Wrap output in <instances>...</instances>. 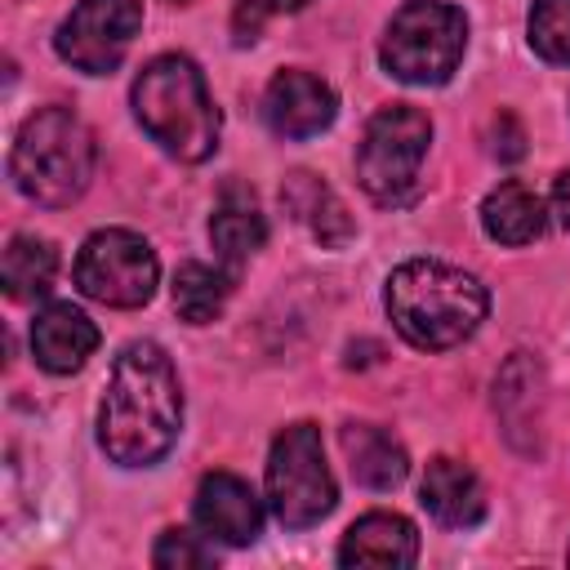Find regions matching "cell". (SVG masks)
I'll return each instance as SVG.
<instances>
[{
  "label": "cell",
  "mask_w": 570,
  "mask_h": 570,
  "mask_svg": "<svg viewBox=\"0 0 570 570\" xmlns=\"http://www.w3.org/2000/svg\"><path fill=\"white\" fill-rule=\"evenodd\" d=\"M423 508L441 521V525H476L485 517V485L481 476L459 463V459H432L428 472H423Z\"/></svg>",
  "instance_id": "14"
},
{
  "label": "cell",
  "mask_w": 570,
  "mask_h": 570,
  "mask_svg": "<svg viewBox=\"0 0 570 570\" xmlns=\"http://www.w3.org/2000/svg\"><path fill=\"white\" fill-rule=\"evenodd\" d=\"M58 276V254L49 240L40 236H13L9 249H4V267H0V281H4V294L18 298V303H31L40 294H49Z\"/></svg>",
  "instance_id": "19"
},
{
  "label": "cell",
  "mask_w": 570,
  "mask_h": 570,
  "mask_svg": "<svg viewBox=\"0 0 570 570\" xmlns=\"http://www.w3.org/2000/svg\"><path fill=\"white\" fill-rule=\"evenodd\" d=\"M552 214L561 227H570V169H561L552 183Z\"/></svg>",
  "instance_id": "25"
},
{
  "label": "cell",
  "mask_w": 570,
  "mask_h": 570,
  "mask_svg": "<svg viewBox=\"0 0 570 570\" xmlns=\"http://www.w3.org/2000/svg\"><path fill=\"white\" fill-rule=\"evenodd\" d=\"M94 165H98L94 129L67 107H40L36 116H27L9 156V174L18 191L49 209L80 200L94 178Z\"/></svg>",
  "instance_id": "4"
},
{
  "label": "cell",
  "mask_w": 570,
  "mask_h": 570,
  "mask_svg": "<svg viewBox=\"0 0 570 570\" xmlns=\"http://www.w3.org/2000/svg\"><path fill=\"white\" fill-rule=\"evenodd\" d=\"M183 428V392L174 361L156 343H129L107 379L98 405V441L107 459L125 468H147L169 454Z\"/></svg>",
  "instance_id": "1"
},
{
  "label": "cell",
  "mask_w": 570,
  "mask_h": 570,
  "mask_svg": "<svg viewBox=\"0 0 570 570\" xmlns=\"http://www.w3.org/2000/svg\"><path fill=\"white\" fill-rule=\"evenodd\" d=\"M387 316L410 347L445 352L476 334L485 321V285L441 258H410L387 276Z\"/></svg>",
  "instance_id": "2"
},
{
  "label": "cell",
  "mask_w": 570,
  "mask_h": 570,
  "mask_svg": "<svg viewBox=\"0 0 570 570\" xmlns=\"http://www.w3.org/2000/svg\"><path fill=\"white\" fill-rule=\"evenodd\" d=\"M196 525H200V534H209L218 543L245 548L263 530V503L245 476L209 472L196 490Z\"/></svg>",
  "instance_id": "11"
},
{
  "label": "cell",
  "mask_w": 570,
  "mask_h": 570,
  "mask_svg": "<svg viewBox=\"0 0 570 570\" xmlns=\"http://www.w3.org/2000/svg\"><path fill=\"white\" fill-rule=\"evenodd\" d=\"M343 450H347L352 476H356L361 485H370V490H392V485H401L405 472H410L405 445H401L392 432L374 428V423H347V428H343Z\"/></svg>",
  "instance_id": "16"
},
{
  "label": "cell",
  "mask_w": 570,
  "mask_h": 570,
  "mask_svg": "<svg viewBox=\"0 0 570 570\" xmlns=\"http://www.w3.org/2000/svg\"><path fill=\"white\" fill-rule=\"evenodd\" d=\"M281 205L289 218H298L321 245H343L352 236V214L347 205L307 169H294L285 183H281Z\"/></svg>",
  "instance_id": "15"
},
{
  "label": "cell",
  "mask_w": 570,
  "mask_h": 570,
  "mask_svg": "<svg viewBox=\"0 0 570 570\" xmlns=\"http://www.w3.org/2000/svg\"><path fill=\"white\" fill-rule=\"evenodd\" d=\"M419 557V534L401 512H365L347 525L338 543L343 566H374V570H405Z\"/></svg>",
  "instance_id": "13"
},
{
  "label": "cell",
  "mask_w": 570,
  "mask_h": 570,
  "mask_svg": "<svg viewBox=\"0 0 570 570\" xmlns=\"http://www.w3.org/2000/svg\"><path fill=\"white\" fill-rule=\"evenodd\" d=\"M468 45V18L463 9L445 0H405L383 36V67L387 76L405 85H441L454 76Z\"/></svg>",
  "instance_id": "5"
},
{
  "label": "cell",
  "mask_w": 570,
  "mask_h": 570,
  "mask_svg": "<svg viewBox=\"0 0 570 570\" xmlns=\"http://www.w3.org/2000/svg\"><path fill=\"white\" fill-rule=\"evenodd\" d=\"M481 223H485V236L499 240V245H530L543 236V200L525 187V183H499L485 200H481Z\"/></svg>",
  "instance_id": "17"
},
{
  "label": "cell",
  "mask_w": 570,
  "mask_h": 570,
  "mask_svg": "<svg viewBox=\"0 0 570 570\" xmlns=\"http://www.w3.org/2000/svg\"><path fill=\"white\" fill-rule=\"evenodd\" d=\"M432 142V120L419 107L392 102L370 116L361 151H356V178L370 200L379 205H410L419 191V169Z\"/></svg>",
  "instance_id": "6"
},
{
  "label": "cell",
  "mask_w": 570,
  "mask_h": 570,
  "mask_svg": "<svg viewBox=\"0 0 570 570\" xmlns=\"http://www.w3.org/2000/svg\"><path fill=\"white\" fill-rule=\"evenodd\" d=\"M138 27H142V4L138 0H80L67 13V22L58 27L53 45L76 71L107 76L129 53Z\"/></svg>",
  "instance_id": "9"
},
{
  "label": "cell",
  "mask_w": 570,
  "mask_h": 570,
  "mask_svg": "<svg viewBox=\"0 0 570 570\" xmlns=\"http://www.w3.org/2000/svg\"><path fill=\"white\" fill-rule=\"evenodd\" d=\"M98 347V325L71 307V303H49L31 321V356L49 374H76Z\"/></svg>",
  "instance_id": "12"
},
{
  "label": "cell",
  "mask_w": 570,
  "mask_h": 570,
  "mask_svg": "<svg viewBox=\"0 0 570 570\" xmlns=\"http://www.w3.org/2000/svg\"><path fill=\"white\" fill-rule=\"evenodd\" d=\"M209 240H214L218 258L227 263V272H236L254 249H263L267 223H263V214H258L249 191H240V187L223 191V200H218V209L209 218Z\"/></svg>",
  "instance_id": "18"
},
{
  "label": "cell",
  "mask_w": 570,
  "mask_h": 570,
  "mask_svg": "<svg viewBox=\"0 0 570 570\" xmlns=\"http://www.w3.org/2000/svg\"><path fill=\"white\" fill-rule=\"evenodd\" d=\"M151 561L160 570H200V566H214V548L200 543V534L191 530H165L151 548Z\"/></svg>",
  "instance_id": "22"
},
{
  "label": "cell",
  "mask_w": 570,
  "mask_h": 570,
  "mask_svg": "<svg viewBox=\"0 0 570 570\" xmlns=\"http://www.w3.org/2000/svg\"><path fill=\"white\" fill-rule=\"evenodd\" d=\"M334 111H338L334 89L321 76L298 71V67L276 71L263 94V116L281 138H312L334 125Z\"/></svg>",
  "instance_id": "10"
},
{
  "label": "cell",
  "mask_w": 570,
  "mask_h": 570,
  "mask_svg": "<svg viewBox=\"0 0 570 570\" xmlns=\"http://www.w3.org/2000/svg\"><path fill=\"white\" fill-rule=\"evenodd\" d=\"M307 4H312V0H236V22H240V31H245V22H249V36H254L263 18H272V13H298V9H307Z\"/></svg>",
  "instance_id": "24"
},
{
  "label": "cell",
  "mask_w": 570,
  "mask_h": 570,
  "mask_svg": "<svg viewBox=\"0 0 570 570\" xmlns=\"http://www.w3.org/2000/svg\"><path fill=\"white\" fill-rule=\"evenodd\" d=\"M160 263L156 249L129 227L94 232L76 254V285L107 307H142L156 294Z\"/></svg>",
  "instance_id": "8"
},
{
  "label": "cell",
  "mask_w": 570,
  "mask_h": 570,
  "mask_svg": "<svg viewBox=\"0 0 570 570\" xmlns=\"http://www.w3.org/2000/svg\"><path fill=\"white\" fill-rule=\"evenodd\" d=\"M334 476L325 463L321 428L316 423H289L267 454V503L289 530H307L321 517L334 512Z\"/></svg>",
  "instance_id": "7"
},
{
  "label": "cell",
  "mask_w": 570,
  "mask_h": 570,
  "mask_svg": "<svg viewBox=\"0 0 570 570\" xmlns=\"http://www.w3.org/2000/svg\"><path fill=\"white\" fill-rule=\"evenodd\" d=\"M174 4H187V0H174Z\"/></svg>",
  "instance_id": "26"
},
{
  "label": "cell",
  "mask_w": 570,
  "mask_h": 570,
  "mask_svg": "<svg viewBox=\"0 0 570 570\" xmlns=\"http://www.w3.org/2000/svg\"><path fill=\"white\" fill-rule=\"evenodd\" d=\"M232 294V272H218L209 263H183L174 276V312L187 325H209Z\"/></svg>",
  "instance_id": "20"
},
{
  "label": "cell",
  "mask_w": 570,
  "mask_h": 570,
  "mask_svg": "<svg viewBox=\"0 0 570 570\" xmlns=\"http://www.w3.org/2000/svg\"><path fill=\"white\" fill-rule=\"evenodd\" d=\"M490 151H494L499 160H521V156H525V129H521V120H517L512 111H499Z\"/></svg>",
  "instance_id": "23"
},
{
  "label": "cell",
  "mask_w": 570,
  "mask_h": 570,
  "mask_svg": "<svg viewBox=\"0 0 570 570\" xmlns=\"http://www.w3.org/2000/svg\"><path fill=\"white\" fill-rule=\"evenodd\" d=\"M134 116L174 160L196 165L218 147V107L196 62L183 53H160L138 71Z\"/></svg>",
  "instance_id": "3"
},
{
  "label": "cell",
  "mask_w": 570,
  "mask_h": 570,
  "mask_svg": "<svg viewBox=\"0 0 570 570\" xmlns=\"http://www.w3.org/2000/svg\"><path fill=\"white\" fill-rule=\"evenodd\" d=\"M525 27L539 58L570 67V0H534Z\"/></svg>",
  "instance_id": "21"
}]
</instances>
